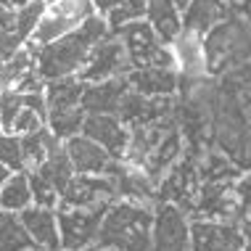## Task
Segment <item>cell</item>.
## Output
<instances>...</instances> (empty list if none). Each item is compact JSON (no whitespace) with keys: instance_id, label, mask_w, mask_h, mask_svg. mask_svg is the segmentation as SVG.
<instances>
[{"instance_id":"obj_1","label":"cell","mask_w":251,"mask_h":251,"mask_svg":"<svg viewBox=\"0 0 251 251\" xmlns=\"http://www.w3.org/2000/svg\"><path fill=\"white\" fill-rule=\"evenodd\" d=\"M111 26H108L103 13H93L79 29L69 32V35L53 40V43L43 45L37 50V72L40 77L48 79H58V77H72L79 74V69L85 66L90 50L98 43H103L106 37H111Z\"/></svg>"},{"instance_id":"obj_2","label":"cell","mask_w":251,"mask_h":251,"mask_svg":"<svg viewBox=\"0 0 251 251\" xmlns=\"http://www.w3.org/2000/svg\"><path fill=\"white\" fill-rule=\"evenodd\" d=\"M96 246L111 251H151L153 249V212L151 203L117 199L108 203Z\"/></svg>"},{"instance_id":"obj_3","label":"cell","mask_w":251,"mask_h":251,"mask_svg":"<svg viewBox=\"0 0 251 251\" xmlns=\"http://www.w3.org/2000/svg\"><path fill=\"white\" fill-rule=\"evenodd\" d=\"M203 48L212 77L233 74L251 61V26L238 13L230 11L220 24H214L203 35Z\"/></svg>"},{"instance_id":"obj_4","label":"cell","mask_w":251,"mask_h":251,"mask_svg":"<svg viewBox=\"0 0 251 251\" xmlns=\"http://www.w3.org/2000/svg\"><path fill=\"white\" fill-rule=\"evenodd\" d=\"M93 13H98L93 0H56V3H45L43 19H40L29 45L43 48V45L53 43V40L69 35V32L79 29Z\"/></svg>"},{"instance_id":"obj_5","label":"cell","mask_w":251,"mask_h":251,"mask_svg":"<svg viewBox=\"0 0 251 251\" xmlns=\"http://www.w3.org/2000/svg\"><path fill=\"white\" fill-rule=\"evenodd\" d=\"M119 37L127 48V56L132 61V69H148V66L177 69L169 43H164V40L159 37V32H156L146 19L127 24L125 29L119 32Z\"/></svg>"},{"instance_id":"obj_6","label":"cell","mask_w":251,"mask_h":251,"mask_svg":"<svg viewBox=\"0 0 251 251\" xmlns=\"http://www.w3.org/2000/svg\"><path fill=\"white\" fill-rule=\"evenodd\" d=\"M108 203L90 209H66L58 206V227H61V246L72 251H87L98 243V233L103 225Z\"/></svg>"},{"instance_id":"obj_7","label":"cell","mask_w":251,"mask_h":251,"mask_svg":"<svg viewBox=\"0 0 251 251\" xmlns=\"http://www.w3.org/2000/svg\"><path fill=\"white\" fill-rule=\"evenodd\" d=\"M132 72V61L127 56V48L119 35L106 37L90 50L85 66L79 69V79L82 82H106L114 77H127Z\"/></svg>"},{"instance_id":"obj_8","label":"cell","mask_w":251,"mask_h":251,"mask_svg":"<svg viewBox=\"0 0 251 251\" xmlns=\"http://www.w3.org/2000/svg\"><path fill=\"white\" fill-rule=\"evenodd\" d=\"M191 251H246V230L238 222L196 217L191 222Z\"/></svg>"},{"instance_id":"obj_9","label":"cell","mask_w":251,"mask_h":251,"mask_svg":"<svg viewBox=\"0 0 251 251\" xmlns=\"http://www.w3.org/2000/svg\"><path fill=\"white\" fill-rule=\"evenodd\" d=\"M117 182L111 175H74V180L61 193L58 206L66 209H90L100 203L117 201Z\"/></svg>"},{"instance_id":"obj_10","label":"cell","mask_w":251,"mask_h":251,"mask_svg":"<svg viewBox=\"0 0 251 251\" xmlns=\"http://www.w3.org/2000/svg\"><path fill=\"white\" fill-rule=\"evenodd\" d=\"M151 251H191V222L175 203H161L153 214V249Z\"/></svg>"},{"instance_id":"obj_11","label":"cell","mask_w":251,"mask_h":251,"mask_svg":"<svg viewBox=\"0 0 251 251\" xmlns=\"http://www.w3.org/2000/svg\"><path fill=\"white\" fill-rule=\"evenodd\" d=\"M199 180H201L199 177V167H196L193 161H188V159H180L177 164L159 180L156 193H159V199L164 203H175V206L182 209V212H185V209L193 212L196 191H199V185H201Z\"/></svg>"},{"instance_id":"obj_12","label":"cell","mask_w":251,"mask_h":251,"mask_svg":"<svg viewBox=\"0 0 251 251\" xmlns=\"http://www.w3.org/2000/svg\"><path fill=\"white\" fill-rule=\"evenodd\" d=\"M193 214L201 220L238 222V199L233 182H201L196 191Z\"/></svg>"},{"instance_id":"obj_13","label":"cell","mask_w":251,"mask_h":251,"mask_svg":"<svg viewBox=\"0 0 251 251\" xmlns=\"http://www.w3.org/2000/svg\"><path fill=\"white\" fill-rule=\"evenodd\" d=\"M175 56V66L182 82H199L209 77V61H206V48H203V35L182 29L177 37L169 43Z\"/></svg>"},{"instance_id":"obj_14","label":"cell","mask_w":251,"mask_h":251,"mask_svg":"<svg viewBox=\"0 0 251 251\" xmlns=\"http://www.w3.org/2000/svg\"><path fill=\"white\" fill-rule=\"evenodd\" d=\"M82 135L100 143L114 159H125L127 146H130V127L119 119V114H87Z\"/></svg>"},{"instance_id":"obj_15","label":"cell","mask_w":251,"mask_h":251,"mask_svg":"<svg viewBox=\"0 0 251 251\" xmlns=\"http://www.w3.org/2000/svg\"><path fill=\"white\" fill-rule=\"evenodd\" d=\"M64 148H66V153H69L77 175H106L108 167H111L114 161H119L100 143H96L93 138H87L82 132L74 135L69 140H64Z\"/></svg>"},{"instance_id":"obj_16","label":"cell","mask_w":251,"mask_h":251,"mask_svg":"<svg viewBox=\"0 0 251 251\" xmlns=\"http://www.w3.org/2000/svg\"><path fill=\"white\" fill-rule=\"evenodd\" d=\"M22 222L26 227V233L32 235L37 249L45 251H61V227H58V209L53 206H40V203H32L29 209H24Z\"/></svg>"},{"instance_id":"obj_17","label":"cell","mask_w":251,"mask_h":251,"mask_svg":"<svg viewBox=\"0 0 251 251\" xmlns=\"http://www.w3.org/2000/svg\"><path fill=\"white\" fill-rule=\"evenodd\" d=\"M130 90L127 77H114L106 82H85L82 108L87 114H119L122 98Z\"/></svg>"},{"instance_id":"obj_18","label":"cell","mask_w":251,"mask_h":251,"mask_svg":"<svg viewBox=\"0 0 251 251\" xmlns=\"http://www.w3.org/2000/svg\"><path fill=\"white\" fill-rule=\"evenodd\" d=\"M127 82L135 93H143L148 98L156 96H175L180 85L177 69H161V66H148V69H132L127 74Z\"/></svg>"},{"instance_id":"obj_19","label":"cell","mask_w":251,"mask_h":251,"mask_svg":"<svg viewBox=\"0 0 251 251\" xmlns=\"http://www.w3.org/2000/svg\"><path fill=\"white\" fill-rule=\"evenodd\" d=\"M82 93H85V82L79 79V74L48 79V82H45V103H48V114L82 108Z\"/></svg>"},{"instance_id":"obj_20","label":"cell","mask_w":251,"mask_h":251,"mask_svg":"<svg viewBox=\"0 0 251 251\" xmlns=\"http://www.w3.org/2000/svg\"><path fill=\"white\" fill-rule=\"evenodd\" d=\"M227 13H230L227 0H191L188 8L182 11V29L196 32V35H206Z\"/></svg>"},{"instance_id":"obj_21","label":"cell","mask_w":251,"mask_h":251,"mask_svg":"<svg viewBox=\"0 0 251 251\" xmlns=\"http://www.w3.org/2000/svg\"><path fill=\"white\" fill-rule=\"evenodd\" d=\"M146 22L159 32L164 43H172L182 32V11L177 8L175 0H148Z\"/></svg>"},{"instance_id":"obj_22","label":"cell","mask_w":251,"mask_h":251,"mask_svg":"<svg viewBox=\"0 0 251 251\" xmlns=\"http://www.w3.org/2000/svg\"><path fill=\"white\" fill-rule=\"evenodd\" d=\"M35 172L40 175V177L48 180L58 193H64V191H66V185H69V182L74 180L77 169H74L72 159H69V153H66L64 140H58V143L50 148L48 159H45L43 164H40V169H35Z\"/></svg>"},{"instance_id":"obj_23","label":"cell","mask_w":251,"mask_h":251,"mask_svg":"<svg viewBox=\"0 0 251 251\" xmlns=\"http://www.w3.org/2000/svg\"><path fill=\"white\" fill-rule=\"evenodd\" d=\"M35 203V193H32L29 172H13L5 185L0 188V209L3 212L22 214L24 209H29Z\"/></svg>"},{"instance_id":"obj_24","label":"cell","mask_w":251,"mask_h":251,"mask_svg":"<svg viewBox=\"0 0 251 251\" xmlns=\"http://www.w3.org/2000/svg\"><path fill=\"white\" fill-rule=\"evenodd\" d=\"M37 249L32 235L26 233L19 214L0 209V251H32Z\"/></svg>"},{"instance_id":"obj_25","label":"cell","mask_w":251,"mask_h":251,"mask_svg":"<svg viewBox=\"0 0 251 251\" xmlns=\"http://www.w3.org/2000/svg\"><path fill=\"white\" fill-rule=\"evenodd\" d=\"M241 175V167L225 151H209L199 167L201 182H235Z\"/></svg>"},{"instance_id":"obj_26","label":"cell","mask_w":251,"mask_h":251,"mask_svg":"<svg viewBox=\"0 0 251 251\" xmlns=\"http://www.w3.org/2000/svg\"><path fill=\"white\" fill-rule=\"evenodd\" d=\"M146 8H148V0H117L103 16H106V22L111 26L114 35H119L127 24L146 19Z\"/></svg>"},{"instance_id":"obj_27","label":"cell","mask_w":251,"mask_h":251,"mask_svg":"<svg viewBox=\"0 0 251 251\" xmlns=\"http://www.w3.org/2000/svg\"><path fill=\"white\" fill-rule=\"evenodd\" d=\"M43 11H45V0H32V3H26V5H22V8H16L13 32H16V35L24 40V43H29L32 35H35L40 19H43Z\"/></svg>"},{"instance_id":"obj_28","label":"cell","mask_w":251,"mask_h":251,"mask_svg":"<svg viewBox=\"0 0 251 251\" xmlns=\"http://www.w3.org/2000/svg\"><path fill=\"white\" fill-rule=\"evenodd\" d=\"M0 164H5L11 172H26V167H24L22 135L0 132Z\"/></svg>"},{"instance_id":"obj_29","label":"cell","mask_w":251,"mask_h":251,"mask_svg":"<svg viewBox=\"0 0 251 251\" xmlns=\"http://www.w3.org/2000/svg\"><path fill=\"white\" fill-rule=\"evenodd\" d=\"M233 188H235V199H238V225L251 227V169L233 182Z\"/></svg>"},{"instance_id":"obj_30","label":"cell","mask_w":251,"mask_h":251,"mask_svg":"<svg viewBox=\"0 0 251 251\" xmlns=\"http://www.w3.org/2000/svg\"><path fill=\"white\" fill-rule=\"evenodd\" d=\"M29 182H32V193H35V203H40V206H53V209H58L61 193L50 185L48 180L40 177L37 172H29Z\"/></svg>"},{"instance_id":"obj_31","label":"cell","mask_w":251,"mask_h":251,"mask_svg":"<svg viewBox=\"0 0 251 251\" xmlns=\"http://www.w3.org/2000/svg\"><path fill=\"white\" fill-rule=\"evenodd\" d=\"M24 45H26V43H24V40L19 37L13 29L0 32V61H11L19 50L24 48Z\"/></svg>"},{"instance_id":"obj_32","label":"cell","mask_w":251,"mask_h":251,"mask_svg":"<svg viewBox=\"0 0 251 251\" xmlns=\"http://www.w3.org/2000/svg\"><path fill=\"white\" fill-rule=\"evenodd\" d=\"M13 19H16V8L13 5H0V32L13 29Z\"/></svg>"},{"instance_id":"obj_33","label":"cell","mask_w":251,"mask_h":251,"mask_svg":"<svg viewBox=\"0 0 251 251\" xmlns=\"http://www.w3.org/2000/svg\"><path fill=\"white\" fill-rule=\"evenodd\" d=\"M233 13H238L243 22H246V24L251 26V0H241V3L233 8Z\"/></svg>"},{"instance_id":"obj_34","label":"cell","mask_w":251,"mask_h":251,"mask_svg":"<svg viewBox=\"0 0 251 251\" xmlns=\"http://www.w3.org/2000/svg\"><path fill=\"white\" fill-rule=\"evenodd\" d=\"M233 74H238V79H241V82H246V85L251 87V61H249L246 66H241L238 72H233Z\"/></svg>"},{"instance_id":"obj_35","label":"cell","mask_w":251,"mask_h":251,"mask_svg":"<svg viewBox=\"0 0 251 251\" xmlns=\"http://www.w3.org/2000/svg\"><path fill=\"white\" fill-rule=\"evenodd\" d=\"M93 3H96V8H98V13H106V11L111 8L114 3H117V0H93Z\"/></svg>"},{"instance_id":"obj_36","label":"cell","mask_w":251,"mask_h":251,"mask_svg":"<svg viewBox=\"0 0 251 251\" xmlns=\"http://www.w3.org/2000/svg\"><path fill=\"white\" fill-rule=\"evenodd\" d=\"M11 175H13V172H11V169H8V167H5V164H0V188H3V185H5V180H8V177H11Z\"/></svg>"},{"instance_id":"obj_37","label":"cell","mask_w":251,"mask_h":251,"mask_svg":"<svg viewBox=\"0 0 251 251\" xmlns=\"http://www.w3.org/2000/svg\"><path fill=\"white\" fill-rule=\"evenodd\" d=\"M26 3H32V0H11L13 8H22V5H26Z\"/></svg>"},{"instance_id":"obj_38","label":"cell","mask_w":251,"mask_h":251,"mask_svg":"<svg viewBox=\"0 0 251 251\" xmlns=\"http://www.w3.org/2000/svg\"><path fill=\"white\" fill-rule=\"evenodd\" d=\"M175 3H177V8H180V11H185V8H188V3H191V0H175Z\"/></svg>"},{"instance_id":"obj_39","label":"cell","mask_w":251,"mask_h":251,"mask_svg":"<svg viewBox=\"0 0 251 251\" xmlns=\"http://www.w3.org/2000/svg\"><path fill=\"white\" fill-rule=\"evenodd\" d=\"M0 5H11V0H0Z\"/></svg>"},{"instance_id":"obj_40","label":"cell","mask_w":251,"mask_h":251,"mask_svg":"<svg viewBox=\"0 0 251 251\" xmlns=\"http://www.w3.org/2000/svg\"><path fill=\"white\" fill-rule=\"evenodd\" d=\"M32 251H45V249H32Z\"/></svg>"},{"instance_id":"obj_41","label":"cell","mask_w":251,"mask_h":251,"mask_svg":"<svg viewBox=\"0 0 251 251\" xmlns=\"http://www.w3.org/2000/svg\"><path fill=\"white\" fill-rule=\"evenodd\" d=\"M45 3H56V0H45Z\"/></svg>"},{"instance_id":"obj_42","label":"cell","mask_w":251,"mask_h":251,"mask_svg":"<svg viewBox=\"0 0 251 251\" xmlns=\"http://www.w3.org/2000/svg\"><path fill=\"white\" fill-rule=\"evenodd\" d=\"M0 132H3V122H0Z\"/></svg>"},{"instance_id":"obj_43","label":"cell","mask_w":251,"mask_h":251,"mask_svg":"<svg viewBox=\"0 0 251 251\" xmlns=\"http://www.w3.org/2000/svg\"><path fill=\"white\" fill-rule=\"evenodd\" d=\"M61 251H72V249H61Z\"/></svg>"}]
</instances>
